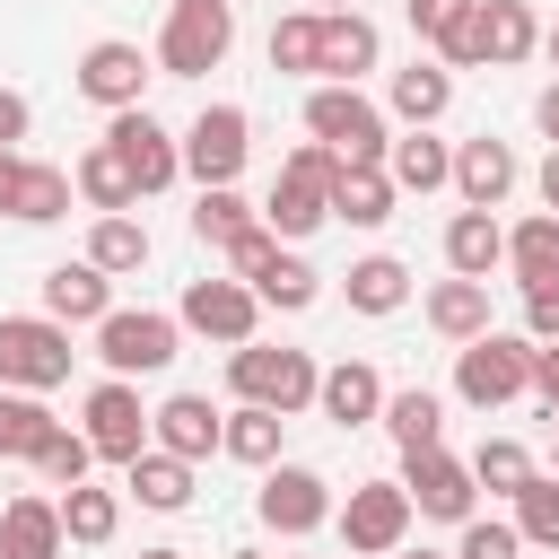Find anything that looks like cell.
Wrapping results in <instances>:
<instances>
[{"label":"cell","instance_id":"1","mask_svg":"<svg viewBox=\"0 0 559 559\" xmlns=\"http://www.w3.org/2000/svg\"><path fill=\"white\" fill-rule=\"evenodd\" d=\"M236 44V0H166V26H157V79H210Z\"/></svg>","mask_w":559,"mask_h":559},{"label":"cell","instance_id":"2","mask_svg":"<svg viewBox=\"0 0 559 559\" xmlns=\"http://www.w3.org/2000/svg\"><path fill=\"white\" fill-rule=\"evenodd\" d=\"M306 140H323L341 166H384L393 122H384V105L367 87H314L306 96Z\"/></svg>","mask_w":559,"mask_h":559},{"label":"cell","instance_id":"3","mask_svg":"<svg viewBox=\"0 0 559 559\" xmlns=\"http://www.w3.org/2000/svg\"><path fill=\"white\" fill-rule=\"evenodd\" d=\"M314 358L306 349H271V341H245V349H227V393L236 402H262V411H280V419H297V411H314Z\"/></svg>","mask_w":559,"mask_h":559},{"label":"cell","instance_id":"4","mask_svg":"<svg viewBox=\"0 0 559 559\" xmlns=\"http://www.w3.org/2000/svg\"><path fill=\"white\" fill-rule=\"evenodd\" d=\"M524 393H533V341H524V332H480V341L454 349V402L507 411V402H524Z\"/></svg>","mask_w":559,"mask_h":559},{"label":"cell","instance_id":"5","mask_svg":"<svg viewBox=\"0 0 559 559\" xmlns=\"http://www.w3.org/2000/svg\"><path fill=\"white\" fill-rule=\"evenodd\" d=\"M175 349H183V323L175 314H157V306H114L105 323H96V358H105V376H166L175 367Z\"/></svg>","mask_w":559,"mask_h":559},{"label":"cell","instance_id":"6","mask_svg":"<svg viewBox=\"0 0 559 559\" xmlns=\"http://www.w3.org/2000/svg\"><path fill=\"white\" fill-rule=\"evenodd\" d=\"M70 332L52 314H0V393H52L70 384Z\"/></svg>","mask_w":559,"mask_h":559},{"label":"cell","instance_id":"7","mask_svg":"<svg viewBox=\"0 0 559 559\" xmlns=\"http://www.w3.org/2000/svg\"><path fill=\"white\" fill-rule=\"evenodd\" d=\"M245 157H253V114L245 105H201L192 131H183V175L201 192H218V183L245 175Z\"/></svg>","mask_w":559,"mask_h":559},{"label":"cell","instance_id":"8","mask_svg":"<svg viewBox=\"0 0 559 559\" xmlns=\"http://www.w3.org/2000/svg\"><path fill=\"white\" fill-rule=\"evenodd\" d=\"M332 524H341L349 559H393V550L411 542V498H402V480H358V489L332 507Z\"/></svg>","mask_w":559,"mask_h":559},{"label":"cell","instance_id":"9","mask_svg":"<svg viewBox=\"0 0 559 559\" xmlns=\"http://www.w3.org/2000/svg\"><path fill=\"white\" fill-rule=\"evenodd\" d=\"M105 148L131 166V192L148 201V192H166L175 175H183V140L148 114V105H131V114H105Z\"/></svg>","mask_w":559,"mask_h":559},{"label":"cell","instance_id":"10","mask_svg":"<svg viewBox=\"0 0 559 559\" xmlns=\"http://www.w3.org/2000/svg\"><path fill=\"white\" fill-rule=\"evenodd\" d=\"M175 323L183 332H201V341H218V349H245L253 341V323H262V297L245 288V280H183V297H175Z\"/></svg>","mask_w":559,"mask_h":559},{"label":"cell","instance_id":"11","mask_svg":"<svg viewBox=\"0 0 559 559\" xmlns=\"http://www.w3.org/2000/svg\"><path fill=\"white\" fill-rule=\"evenodd\" d=\"M253 515H262L271 533L306 542V533H323V524H332V480H323L314 463H271V472H262V489H253Z\"/></svg>","mask_w":559,"mask_h":559},{"label":"cell","instance_id":"12","mask_svg":"<svg viewBox=\"0 0 559 559\" xmlns=\"http://www.w3.org/2000/svg\"><path fill=\"white\" fill-rule=\"evenodd\" d=\"M402 498L411 515H437V524H472L480 515V489H472V463L428 445V454H402Z\"/></svg>","mask_w":559,"mask_h":559},{"label":"cell","instance_id":"13","mask_svg":"<svg viewBox=\"0 0 559 559\" xmlns=\"http://www.w3.org/2000/svg\"><path fill=\"white\" fill-rule=\"evenodd\" d=\"M148 79H157V61H148L140 44H122V35H96V44L79 52V96H87V105H105V114L148 105Z\"/></svg>","mask_w":559,"mask_h":559},{"label":"cell","instance_id":"14","mask_svg":"<svg viewBox=\"0 0 559 559\" xmlns=\"http://www.w3.org/2000/svg\"><path fill=\"white\" fill-rule=\"evenodd\" d=\"M87 428V445H96V463H131V454H148V402H140V384H122V376H105L96 393H87V411H79Z\"/></svg>","mask_w":559,"mask_h":559},{"label":"cell","instance_id":"15","mask_svg":"<svg viewBox=\"0 0 559 559\" xmlns=\"http://www.w3.org/2000/svg\"><path fill=\"white\" fill-rule=\"evenodd\" d=\"M314 17H323V9H314ZM376 61H384L376 17H367V9H332V17H323V52H314V87H358Z\"/></svg>","mask_w":559,"mask_h":559},{"label":"cell","instance_id":"16","mask_svg":"<svg viewBox=\"0 0 559 559\" xmlns=\"http://www.w3.org/2000/svg\"><path fill=\"white\" fill-rule=\"evenodd\" d=\"M218 428H227V411H218L210 393H166V402L148 411V445L175 454V463H210V454H218Z\"/></svg>","mask_w":559,"mask_h":559},{"label":"cell","instance_id":"17","mask_svg":"<svg viewBox=\"0 0 559 559\" xmlns=\"http://www.w3.org/2000/svg\"><path fill=\"white\" fill-rule=\"evenodd\" d=\"M454 105V70L445 61H402L393 70V87H384V122H402V131H437V114Z\"/></svg>","mask_w":559,"mask_h":559},{"label":"cell","instance_id":"18","mask_svg":"<svg viewBox=\"0 0 559 559\" xmlns=\"http://www.w3.org/2000/svg\"><path fill=\"white\" fill-rule=\"evenodd\" d=\"M515 183H524V166H515V148H507V140H489V131H480V140H463V148H454V192H463V210H498Z\"/></svg>","mask_w":559,"mask_h":559},{"label":"cell","instance_id":"19","mask_svg":"<svg viewBox=\"0 0 559 559\" xmlns=\"http://www.w3.org/2000/svg\"><path fill=\"white\" fill-rule=\"evenodd\" d=\"M44 314H52L61 332H70V323H105V314H114V280H105L87 253H79V262H52V271H44Z\"/></svg>","mask_w":559,"mask_h":559},{"label":"cell","instance_id":"20","mask_svg":"<svg viewBox=\"0 0 559 559\" xmlns=\"http://www.w3.org/2000/svg\"><path fill=\"white\" fill-rule=\"evenodd\" d=\"M314 411H323L332 428H367V419L384 411V376H376L367 358H332V367L314 376Z\"/></svg>","mask_w":559,"mask_h":559},{"label":"cell","instance_id":"21","mask_svg":"<svg viewBox=\"0 0 559 559\" xmlns=\"http://www.w3.org/2000/svg\"><path fill=\"white\" fill-rule=\"evenodd\" d=\"M419 314H428V332L454 341V349L480 341V332H498V323H489V280H437V288L419 297Z\"/></svg>","mask_w":559,"mask_h":559},{"label":"cell","instance_id":"22","mask_svg":"<svg viewBox=\"0 0 559 559\" xmlns=\"http://www.w3.org/2000/svg\"><path fill=\"white\" fill-rule=\"evenodd\" d=\"M498 262H507L498 210H454V218H445V271H454V280H489Z\"/></svg>","mask_w":559,"mask_h":559},{"label":"cell","instance_id":"23","mask_svg":"<svg viewBox=\"0 0 559 559\" xmlns=\"http://www.w3.org/2000/svg\"><path fill=\"white\" fill-rule=\"evenodd\" d=\"M533 52H542L533 0H480V61H489V70H515V61H533Z\"/></svg>","mask_w":559,"mask_h":559},{"label":"cell","instance_id":"24","mask_svg":"<svg viewBox=\"0 0 559 559\" xmlns=\"http://www.w3.org/2000/svg\"><path fill=\"white\" fill-rule=\"evenodd\" d=\"M384 175H393V192H445V183H454V148H445L437 131H393Z\"/></svg>","mask_w":559,"mask_h":559},{"label":"cell","instance_id":"25","mask_svg":"<svg viewBox=\"0 0 559 559\" xmlns=\"http://www.w3.org/2000/svg\"><path fill=\"white\" fill-rule=\"evenodd\" d=\"M122 498H140L148 515H183V507H192V463H175V454L148 445V454L122 463Z\"/></svg>","mask_w":559,"mask_h":559},{"label":"cell","instance_id":"26","mask_svg":"<svg viewBox=\"0 0 559 559\" xmlns=\"http://www.w3.org/2000/svg\"><path fill=\"white\" fill-rule=\"evenodd\" d=\"M61 507L52 498H9L0 507V559H61Z\"/></svg>","mask_w":559,"mask_h":559},{"label":"cell","instance_id":"27","mask_svg":"<svg viewBox=\"0 0 559 559\" xmlns=\"http://www.w3.org/2000/svg\"><path fill=\"white\" fill-rule=\"evenodd\" d=\"M70 192L96 210V218H122V210H140V192H131V166L96 140V148H79V166H70Z\"/></svg>","mask_w":559,"mask_h":559},{"label":"cell","instance_id":"28","mask_svg":"<svg viewBox=\"0 0 559 559\" xmlns=\"http://www.w3.org/2000/svg\"><path fill=\"white\" fill-rule=\"evenodd\" d=\"M323 218H332V192H323V183H306V175H280V183H271V201H262V227H271L280 245H306Z\"/></svg>","mask_w":559,"mask_h":559},{"label":"cell","instance_id":"29","mask_svg":"<svg viewBox=\"0 0 559 559\" xmlns=\"http://www.w3.org/2000/svg\"><path fill=\"white\" fill-rule=\"evenodd\" d=\"M384 437L402 445V454H428V445H445V402L428 393V384H402V393H384Z\"/></svg>","mask_w":559,"mask_h":559},{"label":"cell","instance_id":"30","mask_svg":"<svg viewBox=\"0 0 559 559\" xmlns=\"http://www.w3.org/2000/svg\"><path fill=\"white\" fill-rule=\"evenodd\" d=\"M52 507H61V542H79V550H105V542L122 533V489L79 480V489H61Z\"/></svg>","mask_w":559,"mask_h":559},{"label":"cell","instance_id":"31","mask_svg":"<svg viewBox=\"0 0 559 559\" xmlns=\"http://www.w3.org/2000/svg\"><path fill=\"white\" fill-rule=\"evenodd\" d=\"M280 437H288V419H280V411H262V402H236V411H227V428H218V454H227V463H253V472H271V463H280Z\"/></svg>","mask_w":559,"mask_h":559},{"label":"cell","instance_id":"32","mask_svg":"<svg viewBox=\"0 0 559 559\" xmlns=\"http://www.w3.org/2000/svg\"><path fill=\"white\" fill-rule=\"evenodd\" d=\"M507 271H515V288H559V218L550 210L507 227Z\"/></svg>","mask_w":559,"mask_h":559},{"label":"cell","instance_id":"33","mask_svg":"<svg viewBox=\"0 0 559 559\" xmlns=\"http://www.w3.org/2000/svg\"><path fill=\"white\" fill-rule=\"evenodd\" d=\"M393 201H402V192H393V175H384V166H349V175L332 183V218H349V227H384V218H393Z\"/></svg>","mask_w":559,"mask_h":559},{"label":"cell","instance_id":"34","mask_svg":"<svg viewBox=\"0 0 559 559\" xmlns=\"http://www.w3.org/2000/svg\"><path fill=\"white\" fill-rule=\"evenodd\" d=\"M341 288H349V306H358V314H402V306H411V271H402L393 253L349 262V280H341Z\"/></svg>","mask_w":559,"mask_h":559},{"label":"cell","instance_id":"35","mask_svg":"<svg viewBox=\"0 0 559 559\" xmlns=\"http://www.w3.org/2000/svg\"><path fill=\"white\" fill-rule=\"evenodd\" d=\"M52 428L61 419L44 411V393H0V463H35Z\"/></svg>","mask_w":559,"mask_h":559},{"label":"cell","instance_id":"36","mask_svg":"<svg viewBox=\"0 0 559 559\" xmlns=\"http://www.w3.org/2000/svg\"><path fill=\"white\" fill-rule=\"evenodd\" d=\"M17 227H52V218H70V166H44V157H26V175H17V210H9Z\"/></svg>","mask_w":559,"mask_h":559},{"label":"cell","instance_id":"37","mask_svg":"<svg viewBox=\"0 0 559 559\" xmlns=\"http://www.w3.org/2000/svg\"><path fill=\"white\" fill-rule=\"evenodd\" d=\"M253 297H262V306H280V314H306V306L323 297V271H314L306 253H288V245H280V253H271V271L253 280Z\"/></svg>","mask_w":559,"mask_h":559},{"label":"cell","instance_id":"38","mask_svg":"<svg viewBox=\"0 0 559 559\" xmlns=\"http://www.w3.org/2000/svg\"><path fill=\"white\" fill-rule=\"evenodd\" d=\"M507 507H515L507 524H515V542H524V550H559V480H550V472H533Z\"/></svg>","mask_w":559,"mask_h":559},{"label":"cell","instance_id":"39","mask_svg":"<svg viewBox=\"0 0 559 559\" xmlns=\"http://www.w3.org/2000/svg\"><path fill=\"white\" fill-rule=\"evenodd\" d=\"M253 218H262V210H253V201H245L236 183H218V192H201V201H192V236H201L210 253H227V245H236V236H245Z\"/></svg>","mask_w":559,"mask_h":559},{"label":"cell","instance_id":"40","mask_svg":"<svg viewBox=\"0 0 559 559\" xmlns=\"http://www.w3.org/2000/svg\"><path fill=\"white\" fill-rule=\"evenodd\" d=\"M87 262H96L105 280L140 271V262H148V227H140L131 210H122V218H96V227H87Z\"/></svg>","mask_w":559,"mask_h":559},{"label":"cell","instance_id":"41","mask_svg":"<svg viewBox=\"0 0 559 559\" xmlns=\"http://www.w3.org/2000/svg\"><path fill=\"white\" fill-rule=\"evenodd\" d=\"M533 472H542V463H533L515 437H480V445H472V489H489V498H515Z\"/></svg>","mask_w":559,"mask_h":559},{"label":"cell","instance_id":"42","mask_svg":"<svg viewBox=\"0 0 559 559\" xmlns=\"http://www.w3.org/2000/svg\"><path fill=\"white\" fill-rule=\"evenodd\" d=\"M314 52H323V17H314V9H288V17L271 26V70H280V79H314Z\"/></svg>","mask_w":559,"mask_h":559},{"label":"cell","instance_id":"43","mask_svg":"<svg viewBox=\"0 0 559 559\" xmlns=\"http://www.w3.org/2000/svg\"><path fill=\"white\" fill-rule=\"evenodd\" d=\"M35 472H44L52 489H79V480L96 472V445H87L79 428H52V437H44V454H35Z\"/></svg>","mask_w":559,"mask_h":559},{"label":"cell","instance_id":"44","mask_svg":"<svg viewBox=\"0 0 559 559\" xmlns=\"http://www.w3.org/2000/svg\"><path fill=\"white\" fill-rule=\"evenodd\" d=\"M428 61H445V70H489V61H480V0H463V9L445 17V35L428 44Z\"/></svg>","mask_w":559,"mask_h":559},{"label":"cell","instance_id":"45","mask_svg":"<svg viewBox=\"0 0 559 559\" xmlns=\"http://www.w3.org/2000/svg\"><path fill=\"white\" fill-rule=\"evenodd\" d=\"M445 559H524V542H515V524H507V515H472V524H463V542H454Z\"/></svg>","mask_w":559,"mask_h":559},{"label":"cell","instance_id":"46","mask_svg":"<svg viewBox=\"0 0 559 559\" xmlns=\"http://www.w3.org/2000/svg\"><path fill=\"white\" fill-rule=\"evenodd\" d=\"M271 253H280V236H271V227L253 218V227H245V236H236V245H227L218 262H227V280H245V288H253V280L271 271Z\"/></svg>","mask_w":559,"mask_h":559},{"label":"cell","instance_id":"47","mask_svg":"<svg viewBox=\"0 0 559 559\" xmlns=\"http://www.w3.org/2000/svg\"><path fill=\"white\" fill-rule=\"evenodd\" d=\"M524 341H559V288H524Z\"/></svg>","mask_w":559,"mask_h":559},{"label":"cell","instance_id":"48","mask_svg":"<svg viewBox=\"0 0 559 559\" xmlns=\"http://www.w3.org/2000/svg\"><path fill=\"white\" fill-rule=\"evenodd\" d=\"M454 9H463V0H402V17H411V35H419V44H437Z\"/></svg>","mask_w":559,"mask_h":559},{"label":"cell","instance_id":"49","mask_svg":"<svg viewBox=\"0 0 559 559\" xmlns=\"http://www.w3.org/2000/svg\"><path fill=\"white\" fill-rule=\"evenodd\" d=\"M26 131H35V105H26L17 87H0V148H17Z\"/></svg>","mask_w":559,"mask_h":559},{"label":"cell","instance_id":"50","mask_svg":"<svg viewBox=\"0 0 559 559\" xmlns=\"http://www.w3.org/2000/svg\"><path fill=\"white\" fill-rule=\"evenodd\" d=\"M533 393H542V411L559 419V341H542V349H533Z\"/></svg>","mask_w":559,"mask_h":559},{"label":"cell","instance_id":"51","mask_svg":"<svg viewBox=\"0 0 559 559\" xmlns=\"http://www.w3.org/2000/svg\"><path fill=\"white\" fill-rule=\"evenodd\" d=\"M17 175H26V157H17V148H0V218L17 210Z\"/></svg>","mask_w":559,"mask_h":559},{"label":"cell","instance_id":"52","mask_svg":"<svg viewBox=\"0 0 559 559\" xmlns=\"http://www.w3.org/2000/svg\"><path fill=\"white\" fill-rule=\"evenodd\" d=\"M533 122H542V140H550V148H559V79H550V87H542V96H533Z\"/></svg>","mask_w":559,"mask_h":559},{"label":"cell","instance_id":"53","mask_svg":"<svg viewBox=\"0 0 559 559\" xmlns=\"http://www.w3.org/2000/svg\"><path fill=\"white\" fill-rule=\"evenodd\" d=\"M533 183H542V210H550V218H559V148H550V157H542V175H533Z\"/></svg>","mask_w":559,"mask_h":559},{"label":"cell","instance_id":"54","mask_svg":"<svg viewBox=\"0 0 559 559\" xmlns=\"http://www.w3.org/2000/svg\"><path fill=\"white\" fill-rule=\"evenodd\" d=\"M542 52H550V61H559V17H550V26H542Z\"/></svg>","mask_w":559,"mask_h":559},{"label":"cell","instance_id":"55","mask_svg":"<svg viewBox=\"0 0 559 559\" xmlns=\"http://www.w3.org/2000/svg\"><path fill=\"white\" fill-rule=\"evenodd\" d=\"M314 9H323V17H332V9H358V0H314Z\"/></svg>","mask_w":559,"mask_h":559},{"label":"cell","instance_id":"56","mask_svg":"<svg viewBox=\"0 0 559 559\" xmlns=\"http://www.w3.org/2000/svg\"><path fill=\"white\" fill-rule=\"evenodd\" d=\"M393 559H445V550H393Z\"/></svg>","mask_w":559,"mask_h":559},{"label":"cell","instance_id":"57","mask_svg":"<svg viewBox=\"0 0 559 559\" xmlns=\"http://www.w3.org/2000/svg\"><path fill=\"white\" fill-rule=\"evenodd\" d=\"M550 480H559V437H550Z\"/></svg>","mask_w":559,"mask_h":559},{"label":"cell","instance_id":"58","mask_svg":"<svg viewBox=\"0 0 559 559\" xmlns=\"http://www.w3.org/2000/svg\"><path fill=\"white\" fill-rule=\"evenodd\" d=\"M140 559H183V550H140Z\"/></svg>","mask_w":559,"mask_h":559},{"label":"cell","instance_id":"59","mask_svg":"<svg viewBox=\"0 0 559 559\" xmlns=\"http://www.w3.org/2000/svg\"><path fill=\"white\" fill-rule=\"evenodd\" d=\"M227 559H262V550H227Z\"/></svg>","mask_w":559,"mask_h":559}]
</instances>
